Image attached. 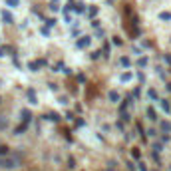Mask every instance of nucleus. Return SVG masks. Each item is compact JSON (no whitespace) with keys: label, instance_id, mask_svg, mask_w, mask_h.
I'll return each mask as SVG.
<instances>
[{"label":"nucleus","instance_id":"obj_1","mask_svg":"<svg viewBox=\"0 0 171 171\" xmlns=\"http://www.w3.org/2000/svg\"><path fill=\"white\" fill-rule=\"evenodd\" d=\"M0 167L12 169V167H16V161H14V159H4V157H0Z\"/></svg>","mask_w":171,"mask_h":171},{"label":"nucleus","instance_id":"obj_2","mask_svg":"<svg viewBox=\"0 0 171 171\" xmlns=\"http://www.w3.org/2000/svg\"><path fill=\"white\" fill-rule=\"evenodd\" d=\"M110 99H111V102H118V99H119V94H115V91H110Z\"/></svg>","mask_w":171,"mask_h":171},{"label":"nucleus","instance_id":"obj_3","mask_svg":"<svg viewBox=\"0 0 171 171\" xmlns=\"http://www.w3.org/2000/svg\"><path fill=\"white\" fill-rule=\"evenodd\" d=\"M4 22H6V24H12V14H6V12H4Z\"/></svg>","mask_w":171,"mask_h":171},{"label":"nucleus","instance_id":"obj_4","mask_svg":"<svg viewBox=\"0 0 171 171\" xmlns=\"http://www.w3.org/2000/svg\"><path fill=\"white\" fill-rule=\"evenodd\" d=\"M161 107H163L165 111H169V103H167V102H161Z\"/></svg>","mask_w":171,"mask_h":171}]
</instances>
